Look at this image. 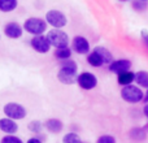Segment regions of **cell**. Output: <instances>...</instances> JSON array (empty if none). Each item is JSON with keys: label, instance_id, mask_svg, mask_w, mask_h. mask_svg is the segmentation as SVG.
Instances as JSON below:
<instances>
[{"label": "cell", "instance_id": "cell-14", "mask_svg": "<svg viewBox=\"0 0 148 143\" xmlns=\"http://www.w3.org/2000/svg\"><path fill=\"white\" fill-rule=\"evenodd\" d=\"M135 81V73L131 70H127V72H123V73L118 74L117 76V82L120 86H127V85H131L134 83Z\"/></svg>", "mask_w": 148, "mask_h": 143}, {"label": "cell", "instance_id": "cell-5", "mask_svg": "<svg viewBox=\"0 0 148 143\" xmlns=\"http://www.w3.org/2000/svg\"><path fill=\"white\" fill-rule=\"evenodd\" d=\"M3 112H4L5 117L12 118V120L17 121V120H23V118L27 116V111L20 103H7L3 108Z\"/></svg>", "mask_w": 148, "mask_h": 143}, {"label": "cell", "instance_id": "cell-33", "mask_svg": "<svg viewBox=\"0 0 148 143\" xmlns=\"http://www.w3.org/2000/svg\"><path fill=\"white\" fill-rule=\"evenodd\" d=\"M83 143H86V142H83Z\"/></svg>", "mask_w": 148, "mask_h": 143}, {"label": "cell", "instance_id": "cell-8", "mask_svg": "<svg viewBox=\"0 0 148 143\" xmlns=\"http://www.w3.org/2000/svg\"><path fill=\"white\" fill-rule=\"evenodd\" d=\"M91 46L87 38L83 35H75L72 41V51H74L78 55H88Z\"/></svg>", "mask_w": 148, "mask_h": 143}, {"label": "cell", "instance_id": "cell-31", "mask_svg": "<svg viewBox=\"0 0 148 143\" xmlns=\"http://www.w3.org/2000/svg\"><path fill=\"white\" fill-rule=\"evenodd\" d=\"M142 1H147L148 3V0H142Z\"/></svg>", "mask_w": 148, "mask_h": 143}, {"label": "cell", "instance_id": "cell-20", "mask_svg": "<svg viewBox=\"0 0 148 143\" xmlns=\"http://www.w3.org/2000/svg\"><path fill=\"white\" fill-rule=\"evenodd\" d=\"M130 137L134 141H143L147 137V131H146V129H143V128H134V129H131V131H130Z\"/></svg>", "mask_w": 148, "mask_h": 143}, {"label": "cell", "instance_id": "cell-3", "mask_svg": "<svg viewBox=\"0 0 148 143\" xmlns=\"http://www.w3.org/2000/svg\"><path fill=\"white\" fill-rule=\"evenodd\" d=\"M47 22L44 18L40 17H29L25 20L23 22V30L26 33L31 34V35L36 36V35H43L47 31Z\"/></svg>", "mask_w": 148, "mask_h": 143}, {"label": "cell", "instance_id": "cell-4", "mask_svg": "<svg viewBox=\"0 0 148 143\" xmlns=\"http://www.w3.org/2000/svg\"><path fill=\"white\" fill-rule=\"evenodd\" d=\"M47 39L55 48H62V47H69V35L61 29H52L47 33Z\"/></svg>", "mask_w": 148, "mask_h": 143}, {"label": "cell", "instance_id": "cell-23", "mask_svg": "<svg viewBox=\"0 0 148 143\" xmlns=\"http://www.w3.org/2000/svg\"><path fill=\"white\" fill-rule=\"evenodd\" d=\"M131 5H133V9L136 12H144L146 9H148V3L142 1V0H133Z\"/></svg>", "mask_w": 148, "mask_h": 143}, {"label": "cell", "instance_id": "cell-1", "mask_svg": "<svg viewBox=\"0 0 148 143\" xmlns=\"http://www.w3.org/2000/svg\"><path fill=\"white\" fill-rule=\"evenodd\" d=\"M77 77H78V64L70 59L61 61L57 79L64 85H73L77 82Z\"/></svg>", "mask_w": 148, "mask_h": 143}, {"label": "cell", "instance_id": "cell-27", "mask_svg": "<svg viewBox=\"0 0 148 143\" xmlns=\"http://www.w3.org/2000/svg\"><path fill=\"white\" fill-rule=\"evenodd\" d=\"M26 143H43V142H42L38 137H31V138L27 139V142H26Z\"/></svg>", "mask_w": 148, "mask_h": 143}, {"label": "cell", "instance_id": "cell-13", "mask_svg": "<svg viewBox=\"0 0 148 143\" xmlns=\"http://www.w3.org/2000/svg\"><path fill=\"white\" fill-rule=\"evenodd\" d=\"M44 128L52 134H59L64 129V124L61 120L59 118H48V120L44 122Z\"/></svg>", "mask_w": 148, "mask_h": 143}, {"label": "cell", "instance_id": "cell-7", "mask_svg": "<svg viewBox=\"0 0 148 143\" xmlns=\"http://www.w3.org/2000/svg\"><path fill=\"white\" fill-rule=\"evenodd\" d=\"M97 77L95 74L90 73V72H82V73L78 74L77 77V83L81 89L86 90V91H90V90H94L95 87L97 86Z\"/></svg>", "mask_w": 148, "mask_h": 143}, {"label": "cell", "instance_id": "cell-29", "mask_svg": "<svg viewBox=\"0 0 148 143\" xmlns=\"http://www.w3.org/2000/svg\"><path fill=\"white\" fill-rule=\"evenodd\" d=\"M143 113H144V116L148 118V104L144 105V108H143Z\"/></svg>", "mask_w": 148, "mask_h": 143}, {"label": "cell", "instance_id": "cell-24", "mask_svg": "<svg viewBox=\"0 0 148 143\" xmlns=\"http://www.w3.org/2000/svg\"><path fill=\"white\" fill-rule=\"evenodd\" d=\"M0 143H23V142H22V139L18 138L14 134H5L1 138Z\"/></svg>", "mask_w": 148, "mask_h": 143}, {"label": "cell", "instance_id": "cell-16", "mask_svg": "<svg viewBox=\"0 0 148 143\" xmlns=\"http://www.w3.org/2000/svg\"><path fill=\"white\" fill-rule=\"evenodd\" d=\"M135 82L140 89H148V72L146 70H139L135 73Z\"/></svg>", "mask_w": 148, "mask_h": 143}, {"label": "cell", "instance_id": "cell-26", "mask_svg": "<svg viewBox=\"0 0 148 143\" xmlns=\"http://www.w3.org/2000/svg\"><path fill=\"white\" fill-rule=\"evenodd\" d=\"M140 39L143 42L144 47L148 50V30H142L140 31Z\"/></svg>", "mask_w": 148, "mask_h": 143}, {"label": "cell", "instance_id": "cell-11", "mask_svg": "<svg viewBox=\"0 0 148 143\" xmlns=\"http://www.w3.org/2000/svg\"><path fill=\"white\" fill-rule=\"evenodd\" d=\"M22 33H23V28L17 22L10 21L4 26V34L9 39H20L22 36Z\"/></svg>", "mask_w": 148, "mask_h": 143}, {"label": "cell", "instance_id": "cell-6", "mask_svg": "<svg viewBox=\"0 0 148 143\" xmlns=\"http://www.w3.org/2000/svg\"><path fill=\"white\" fill-rule=\"evenodd\" d=\"M46 20L47 25L52 26L53 29H62L66 26L68 23V18L61 10H57V9H51L46 13Z\"/></svg>", "mask_w": 148, "mask_h": 143}, {"label": "cell", "instance_id": "cell-32", "mask_svg": "<svg viewBox=\"0 0 148 143\" xmlns=\"http://www.w3.org/2000/svg\"><path fill=\"white\" fill-rule=\"evenodd\" d=\"M0 38H1V35H0Z\"/></svg>", "mask_w": 148, "mask_h": 143}, {"label": "cell", "instance_id": "cell-9", "mask_svg": "<svg viewBox=\"0 0 148 143\" xmlns=\"http://www.w3.org/2000/svg\"><path fill=\"white\" fill-rule=\"evenodd\" d=\"M30 44H31L34 51L38 52V54H48L51 47H52L46 35L33 36V39L30 41Z\"/></svg>", "mask_w": 148, "mask_h": 143}, {"label": "cell", "instance_id": "cell-15", "mask_svg": "<svg viewBox=\"0 0 148 143\" xmlns=\"http://www.w3.org/2000/svg\"><path fill=\"white\" fill-rule=\"evenodd\" d=\"M92 51H95L97 55H99L100 57L103 59V61H104V64H108L109 65L110 63L113 61V55H112V52L109 51L108 48H105V47H101V46H97V47H95Z\"/></svg>", "mask_w": 148, "mask_h": 143}, {"label": "cell", "instance_id": "cell-18", "mask_svg": "<svg viewBox=\"0 0 148 143\" xmlns=\"http://www.w3.org/2000/svg\"><path fill=\"white\" fill-rule=\"evenodd\" d=\"M72 48L70 47H62V48H56L55 51V57L60 61H64V60H69L72 57Z\"/></svg>", "mask_w": 148, "mask_h": 143}, {"label": "cell", "instance_id": "cell-25", "mask_svg": "<svg viewBox=\"0 0 148 143\" xmlns=\"http://www.w3.org/2000/svg\"><path fill=\"white\" fill-rule=\"evenodd\" d=\"M96 143H117L116 138L113 135H109V134H104V135H100L97 138Z\"/></svg>", "mask_w": 148, "mask_h": 143}, {"label": "cell", "instance_id": "cell-12", "mask_svg": "<svg viewBox=\"0 0 148 143\" xmlns=\"http://www.w3.org/2000/svg\"><path fill=\"white\" fill-rule=\"evenodd\" d=\"M0 130L5 134H16L18 131V124L8 117L0 118Z\"/></svg>", "mask_w": 148, "mask_h": 143}, {"label": "cell", "instance_id": "cell-10", "mask_svg": "<svg viewBox=\"0 0 148 143\" xmlns=\"http://www.w3.org/2000/svg\"><path fill=\"white\" fill-rule=\"evenodd\" d=\"M131 69V61L129 59H117L109 64V72L113 74H121Z\"/></svg>", "mask_w": 148, "mask_h": 143}, {"label": "cell", "instance_id": "cell-2", "mask_svg": "<svg viewBox=\"0 0 148 143\" xmlns=\"http://www.w3.org/2000/svg\"><path fill=\"white\" fill-rule=\"evenodd\" d=\"M144 91L138 86V85H127L121 89V98L123 102L129 103V104H138V103L143 102Z\"/></svg>", "mask_w": 148, "mask_h": 143}, {"label": "cell", "instance_id": "cell-19", "mask_svg": "<svg viewBox=\"0 0 148 143\" xmlns=\"http://www.w3.org/2000/svg\"><path fill=\"white\" fill-rule=\"evenodd\" d=\"M87 63H88L91 67H94V68H100V67L104 65L103 59L95 51H91L88 55H87Z\"/></svg>", "mask_w": 148, "mask_h": 143}, {"label": "cell", "instance_id": "cell-17", "mask_svg": "<svg viewBox=\"0 0 148 143\" xmlns=\"http://www.w3.org/2000/svg\"><path fill=\"white\" fill-rule=\"evenodd\" d=\"M18 5V0H0V12L9 13L16 10Z\"/></svg>", "mask_w": 148, "mask_h": 143}, {"label": "cell", "instance_id": "cell-28", "mask_svg": "<svg viewBox=\"0 0 148 143\" xmlns=\"http://www.w3.org/2000/svg\"><path fill=\"white\" fill-rule=\"evenodd\" d=\"M143 102L146 103V104H148V89L144 91V96H143Z\"/></svg>", "mask_w": 148, "mask_h": 143}, {"label": "cell", "instance_id": "cell-22", "mask_svg": "<svg viewBox=\"0 0 148 143\" xmlns=\"http://www.w3.org/2000/svg\"><path fill=\"white\" fill-rule=\"evenodd\" d=\"M29 130L31 131V133H35V134H39L42 131V129H43V124L40 122V121L38 120H34V121H30L27 125Z\"/></svg>", "mask_w": 148, "mask_h": 143}, {"label": "cell", "instance_id": "cell-21", "mask_svg": "<svg viewBox=\"0 0 148 143\" xmlns=\"http://www.w3.org/2000/svg\"><path fill=\"white\" fill-rule=\"evenodd\" d=\"M62 143H83L77 133H66L62 137Z\"/></svg>", "mask_w": 148, "mask_h": 143}, {"label": "cell", "instance_id": "cell-30", "mask_svg": "<svg viewBox=\"0 0 148 143\" xmlns=\"http://www.w3.org/2000/svg\"><path fill=\"white\" fill-rule=\"evenodd\" d=\"M120 1H130V0H120Z\"/></svg>", "mask_w": 148, "mask_h": 143}]
</instances>
